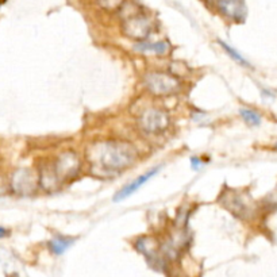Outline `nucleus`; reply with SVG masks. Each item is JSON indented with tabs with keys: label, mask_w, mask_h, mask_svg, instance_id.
I'll use <instances>...</instances> for the list:
<instances>
[{
	"label": "nucleus",
	"mask_w": 277,
	"mask_h": 277,
	"mask_svg": "<svg viewBox=\"0 0 277 277\" xmlns=\"http://www.w3.org/2000/svg\"><path fill=\"white\" fill-rule=\"evenodd\" d=\"M138 150L125 140H98L87 148L88 169L98 178L117 177L138 161Z\"/></svg>",
	"instance_id": "nucleus-1"
},
{
	"label": "nucleus",
	"mask_w": 277,
	"mask_h": 277,
	"mask_svg": "<svg viewBox=\"0 0 277 277\" xmlns=\"http://www.w3.org/2000/svg\"><path fill=\"white\" fill-rule=\"evenodd\" d=\"M142 85L152 96L167 98L181 91V81L172 72L150 71L142 77Z\"/></svg>",
	"instance_id": "nucleus-2"
},
{
	"label": "nucleus",
	"mask_w": 277,
	"mask_h": 277,
	"mask_svg": "<svg viewBox=\"0 0 277 277\" xmlns=\"http://www.w3.org/2000/svg\"><path fill=\"white\" fill-rule=\"evenodd\" d=\"M50 165H52L54 175L62 187L65 182H71L75 178H77V176L81 172V168H83V159L80 158L76 152L65 150V152H61L50 163Z\"/></svg>",
	"instance_id": "nucleus-3"
},
{
	"label": "nucleus",
	"mask_w": 277,
	"mask_h": 277,
	"mask_svg": "<svg viewBox=\"0 0 277 277\" xmlns=\"http://www.w3.org/2000/svg\"><path fill=\"white\" fill-rule=\"evenodd\" d=\"M218 203L238 219H250L255 214V205L249 195L237 190H226L220 192Z\"/></svg>",
	"instance_id": "nucleus-4"
},
{
	"label": "nucleus",
	"mask_w": 277,
	"mask_h": 277,
	"mask_svg": "<svg viewBox=\"0 0 277 277\" xmlns=\"http://www.w3.org/2000/svg\"><path fill=\"white\" fill-rule=\"evenodd\" d=\"M122 33L125 37L135 42L148 39L153 33L152 18L140 10L130 12L122 19Z\"/></svg>",
	"instance_id": "nucleus-5"
},
{
	"label": "nucleus",
	"mask_w": 277,
	"mask_h": 277,
	"mask_svg": "<svg viewBox=\"0 0 277 277\" xmlns=\"http://www.w3.org/2000/svg\"><path fill=\"white\" fill-rule=\"evenodd\" d=\"M138 126L145 134L159 135L171 126V117L161 107H148L138 115Z\"/></svg>",
	"instance_id": "nucleus-6"
},
{
	"label": "nucleus",
	"mask_w": 277,
	"mask_h": 277,
	"mask_svg": "<svg viewBox=\"0 0 277 277\" xmlns=\"http://www.w3.org/2000/svg\"><path fill=\"white\" fill-rule=\"evenodd\" d=\"M39 184L38 176L34 172L26 168L18 169L12 173L11 188L16 195L20 196H30L37 191Z\"/></svg>",
	"instance_id": "nucleus-7"
},
{
	"label": "nucleus",
	"mask_w": 277,
	"mask_h": 277,
	"mask_svg": "<svg viewBox=\"0 0 277 277\" xmlns=\"http://www.w3.org/2000/svg\"><path fill=\"white\" fill-rule=\"evenodd\" d=\"M133 50L138 54H145V56H157V57H167L172 52V45L167 39L161 41H150V39H144L134 43Z\"/></svg>",
	"instance_id": "nucleus-8"
},
{
	"label": "nucleus",
	"mask_w": 277,
	"mask_h": 277,
	"mask_svg": "<svg viewBox=\"0 0 277 277\" xmlns=\"http://www.w3.org/2000/svg\"><path fill=\"white\" fill-rule=\"evenodd\" d=\"M159 169H161V167H154L152 168V169H149L148 172H145L144 175L138 176L137 178H134L133 181H130L129 184H126L125 187H122L121 190L117 192V194L114 195V198H112V200H114V203H119V201L125 200V199H127L129 196H131L133 194H135L140 188H142V187L146 184L148 181H150L154 176L157 175L159 172Z\"/></svg>",
	"instance_id": "nucleus-9"
},
{
	"label": "nucleus",
	"mask_w": 277,
	"mask_h": 277,
	"mask_svg": "<svg viewBox=\"0 0 277 277\" xmlns=\"http://www.w3.org/2000/svg\"><path fill=\"white\" fill-rule=\"evenodd\" d=\"M217 10L234 22H242L246 16V8L241 0H217Z\"/></svg>",
	"instance_id": "nucleus-10"
},
{
	"label": "nucleus",
	"mask_w": 277,
	"mask_h": 277,
	"mask_svg": "<svg viewBox=\"0 0 277 277\" xmlns=\"http://www.w3.org/2000/svg\"><path fill=\"white\" fill-rule=\"evenodd\" d=\"M75 242H76V238H72V237L56 236L50 239L49 243H48V247L54 256H61L64 255L65 251L68 250Z\"/></svg>",
	"instance_id": "nucleus-11"
},
{
	"label": "nucleus",
	"mask_w": 277,
	"mask_h": 277,
	"mask_svg": "<svg viewBox=\"0 0 277 277\" xmlns=\"http://www.w3.org/2000/svg\"><path fill=\"white\" fill-rule=\"evenodd\" d=\"M218 45L223 49V52L226 54H227L228 57L232 58L233 61H236L237 64L242 65V66H245V68H251L250 62L246 60V58L243 57L242 54L239 53L238 50H236L233 46H230L228 43H226L224 41H222V39H218Z\"/></svg>",
	"instance_id": "nucleus-12"
},
{
	"label": "nucleus",
	"mask_w": 277,
	"mask_h": 277,
	"mask_svg": "<svg viewBox=\"0 0 277 277\" xmlns=\"http://www.w3.org/2000/svg\"><path fill=\"white\" fill-rule=\"evenodd\" d=\"M239 117L242 118V121L246 123L247 126H251V127H258L261 126L262 123V117L260 112H257L253 108H249V107H242L239 110Z\"/></svg>",
	"instance_id": "nucleus-13"
},
{
	"label": "nucleus",
	"mask_w": 277,
	"mask_h": 277,
	"mask_svg": "<svg viewBox=\"0 0 277 277\" xmlns=\"http://www.w3.org/2000/svg\"><path fill=\"white\" fill-rule=\"evenodd\" d=\"M96 3L106 11H115L123 6L125 0H96Z\"/></svg>",
	"instance_id": "nucleus-14"
},
{
	"label": "nucleus",
	"mask_w": 277,
	"mask_h": 277,
	"mask_svg": "<svg viewBox=\"0 0 277 277\" xmlns=\"http://www.w3.org/2000/svg\"><path fill=\"white\" fill-rule=\"evenodd\" d=\"M190 163H191V168H192V171H195V172L200 171L201 167L204 165V161H203V158H200V157H198V156L191 157Z\"/></svg>",
	"instance_id": "nucleus-15"
},
{
	"label": "nucleus",
	"mask_w": 277,
	"mask_h": 277,
	"mask_svg": "<svg viewBox=\"0 0 277 277\" xmlns=\"http://www.w3.org/2000/svg\"><path fill=\"white\" fill-rule=\"evenodd\" d=\"M261 96L264 98V99H274V94L272 91H269V89H261Z\"/></svg>",
	"instance_id": "nucleus-16"
},
{
	"label": "nucleus",
	"mask_w": 277,
	"mask_h": 277,
	"mask_svg": "<svg viewBox=\"0 0 277 277\" xmlns=\"http://www.w3.org/2000/svg\"><path fill=\"white\" fill-rule=\"evenodd\" d=\"M8 234H10V232H8L7 228L0 227V238H4V237H7Z\"/></svg>",
	"instance_id": "nucleus-17"
},
{
	"label": "nucleus",
	"mask_w": 277,
	"mask_h": 277,
	"mask_svg": "<svg viewBox=\"0 0 277 277\" xmlns=\"http://www.w3.org/2000/svg\"><path fill=\"white\" fill-rule=\"evenodd\" d=\"M273 149H274V150H276V152H277V142H276V144H274V146H273Z\"/></svg>",
	"instance_id": "nucleus-18"
},
{
	"label": "nucleus",
	"mask_w": 277,
	"mask_h": 277,
	"mask_svg": "<svg viewBox=\"0 0 277 277\" xmlns=\"http://www.w3.org/2000/svg\"><path fill=\"white\" fill-rule=\"evenodd\" d=\"M11 277H18V276H11Z\"/></svg>",
	"instance_id": "nucleus-19"
}]
</instances>
